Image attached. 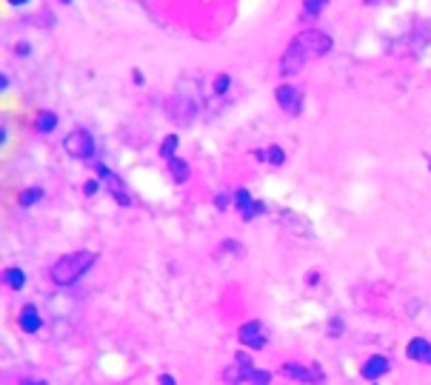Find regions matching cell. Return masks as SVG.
Listing matches in <instances>:
<instances>
[{"instance_id": "obj_1", "label": "cell", "mask_w": 431, "mask_h": 385, "mask_svg": "<svg viewBox=\"0 0 431 385\" xmlns=\"http://www.w3.org/2000/svg\"><path fill=\"white\" fill-rule=\"evenodd\" d=\"M95 263H97V254H95V251H72V254H63V257L49 269V277H52L55 286L69 288V286H75Z\"/></svg>"}, {"instance_id": "obj_2", "label": "cell", "mask_w": 431, "mask_h": 385, "mask_svg": "<svg viewBox=\"0 0 431 385\" xmlns=\"http://www.w3.org/2000/svg\"><path fill=\"white\" fill-rule=\"evenodd\" d=\"M63 148H66V154L75 157V160H92V157L97 154V143H95L92 131H86V129L69 131V134L63 137Z\"/></svg>"}, {"instance_id": "obj_3", "label": "cell", "mask_w": 431, "mask_h": 385, "mask_svg": "<svg viewBox=\"0 0 431 385\" xmlns=\"http://www.w3.org/2000/svg\"><path fill=\"white\" fill-rule=\"evenodd\" d=\"M294 43L309 55V60L312 58H323V55H329L331 52V38L326 35V32H320V29H306V32H300L297 38H294Z\"/></svg>"}, {"instance_id": "obj_4", "label": "cell", "mask_w": 431, "mask_h": 385, "mask_svg": "<svg viewBox=\"0 0 431 385\" xmlns=\"http://www.w3.org/2000/svg\"><path fill=\"white\" fill-rule=\"evenodd\" d=\"M95 177H97V180H100L106 188H109V195L117 200V206H123V209H126V206H132V195H129L126 183H123V180H120V177H117V174H115L109 166L97 163V166H95Z\"/></svg>"}, {"instance_id": "obj_5", "label": "cell", "mask_w": 431, "mask_h": 385, "mask_svg": "<svg viewBox=\"0 0 431 385\" xmlns=\"http://www.w3.org/2000/svg\"><path fill=\"white\" fill-rule=\"evenodd\" d=\"M238 340H240L246 348H252V351H263L266 342H269V331H266V325H263L260 320H249V322L240 325Z\"/></svg>"}, {"instance_id": "obj_6", "label": "cell", "mask_w": 431, "mask_h": 385, "mask_svg": "<svg viewBox=\"0 0 431 385\" xmlns=\"http://www.w3.org/2000/svg\"><path fill=\"white\" fill-rule=\"evenodd\" d=\"M275 97H277V103H280V109H283L286 114H292V117H297V114L303 112V92H300V86H292V83H283V86H277V92H275Z\"/></svg>"}, {"instance_id": "obj_7", "label": "cell", "mask_w": 431, "mask_h": 385, "mask_svg": "<svg viewBox=\"0 0 431 385\" xmlns=\"http://www.w3.org/2000/svg\"><path fill=\"white\" fill-rule=\"evenodd\" d=\"M235 206H238V212H240L243 220H255V217L266 215V209H269L263 200H255V197H252L249 188H238V191H235Z\"/></svg>"}, {"instance_id": "obj_8", "label": "cell", "mask_w": 431, "mask_h": 385, "mask_svg": "<svg viewBox=\"0 0 431 385\" xmlns=\"http://www.w3.org/2000/svg\"><path fill=\"white\" fill-rule=\"evenodd\" d=\"M286 376H292V379H297V382H309V385H320L326 376H323V371H320V365H312V368H306V365H297V362H283V368H280Z\"/></svg>"}, {"instance_id": "obj_9", "label": "cell", "mask_w": 431, "mask_h": 385, "mask_svg": "<svg viewBox=\"0 0 431 385\" xmlns=\"http://www.w3.org/2000/svg\"><path fill=\"white\" fill-rule=\"evenodd\" d=\"M306 63H309V55H306V52L292 40V43H289V49H286V52H283V58H280V72L289 77V75H297Z\"/></svg>"}, {"instance_id": "obj_10", "label": "cell", "mask_w": 431, "mask_h": 385, "mask_svg": "<svg viewBox=\"0 0 431 385\" xmlns=\"http://www.w3.org/2000/svg\"><path fill=\"white\" fill-rule=\"evenodd\" d=\"M388 368H391V362H388V357H383V354H374V357H368L366 362H363V368H360V374L366 376V379H380V376H385L388 374Z\"/></svg>"}, {"instance_id": "obj_11", "label": "cell", "mask_w": 431, "mask_h": 385, "mask_svg": "<svg viewBox=\"0 0 431 385\" xmlns=\"http://www.w3.org/2000/svg\"><path fill=\"white\" fill-rule=\"evenodd\" d=\"M405 357L414 359V362H422V365H431V342L422 340V337H414L408 345H405Z\"/></svg>"}, {"instance_id": "obj_12", "label": "cell", "mask_w": 431, "mask_h": 385, "mask_svg": "<svg viewBox=\"0 0 431 385\" xmlns=\"http://www.w3.org/2000/svg\"><path fill=\"white\" fill-rule=\"evenodd\" d=\"M18 322H21V328H23L26 334H38V331H41V325H43V320H41V311H38V305L26 303V305L21 308V317H18Z\"/></svg>"}, {"instance_id": "obj_13", "label": "cell", "mask_w": 431, "mask_h": 385, "mask_svg": "<svg viewBox=\"0 0 431 385\" xmlns=\"http://www.w3.org/2000/svg\"><path fill=\"white\" fill-rule=\"evenodd\" d=\"M283 226L286 229H292V234H300V237H312V226L300 217V215H294V212H283Z\"/></svg>"}, {"instance_id": "obj_14", "label": "cell", "mask_w": 431, "mask_h": 385, "mask_svg": "<svg viewBox=\"0 0 431 385\" xmlns=\"http://www.w3.org/2000/svg\"><path fill=\"white\" fill-rule=\"evenodd\" d=\"M255 157H257V160H263V163H269V166H283V163H286V151H283L280 146L260 148V151H255Z\"/></svg>"}, {"instance_id": "obj_15", "label": "cell", "mask_w": 431, "mask_h": 385, "mask_svg": "<svg viewBox=\"0 0 431 385\" xmlns=\"http://www.w3.org/2000/svg\"><path fill=\"white\" fill-rule=\"evenodd\" d=\"M169 177L180 185V183H186L188 177H191V168H188V163L186 160H180V157H174V160H169Z\"/></svg>"}, {"instance_id": "obj_16", "label": "cell", "mask_w": 431, "mask_h": 385, "mask_svg": "<svg viewBox=\"0 0 431 385\" xmlns=\"http://www.w3.org/2000/svg\"><path fill=\"white\" fill-rule=\"evenodd\" d=\"M4 283H6L12 291H21V288L26 286V274H23L21 269H6V271H4Z\"/></svg>"}, {"instance_id": "obj_17", "label": "cell", "mask_w": 431, "mask_h": 385, "mask_svg": "<svg viewBox=\"0 0 431 385\" xmlns=\"http://www.w3.org/2000/svg\"><path fill=\"white\" fill-rule=\"evenodd\" d=\"M41 200H43V188H26V191H21L18 206H21V209H29V206H35V203H41Z\"/></svg>"}, {"instance_id": "obj_18", "label": "cell", "mask_w": 431, "mask_h": 385, "mask_svg": "<svg viewBox=\"0 0 431 385\" xmlns=\"http://www.w3.org/2000/svg\"><path fill=\"white\" fill-rule=\"evenodd\" d=\"M55 126H58V114H55V112H41V117H38V131H41V134H49V131H55Z\"/></svg>"}, {"instance_id": "obj_19", "label": "cell", "mask_w": 431, "mask_h": 385, "mask_svg": "<svg viewBox=\"0 0 431 385\" xmlns=\"http://www.w3.org/2000/svg\"><path fill=\"white\" fill-rule=\"evenodd\" d=\"M177 134H169L163 143H160V157H166V160H174L177 157Z\"/></svg>"}, {"instance_id": "obj_20", "label": "cell", "mask_w": 431, "mask_h": 385, "mask_svg": "<svg viewBox=\"0 0 431 385\" xmlns=\"http://www.w3.org/2000/svg\"><path fill=\"white\" fill-rule=\"evenodd\" d=\"M326 6H329V0H303V15L306 18H317Z\"/></svg>"}, {"instance_id": "obj_21", "label": "cell", "mask_w": 431, "mask_h": 385, "mask_svg": "<svg viewBox=\"0 0 431 385\" xmlns=\"http://www.w3.org/2000/svg\"><path fill=\"white\" fill-rule=\"evenodd\" d=\"M229 86H232V77H229V75H218V77H214V89H218V94H226Z\"/></svg>"}, {"instance_id": "obj_22", "label": "cell", "mask_w": 431, "mask_h": 385, "mask_svg": "<svg viewBox=\"0 0 431 385\" xmlns=\"http://www.w3.org/2000/svg\"><path fill=\"white\" fill-rule=\"evenodd\" d=\"M97 188H100V180H97V177H95V180H86V183H83V195H86V197H95Z\"/></svg>"}, {"instance_id": "obj_23", "label": "cell", "mask_w": 431, "mask_h": 385, "mask_svg": "<svg viewBox=\"0 0 431 385\" xmlns=\"http://www.w3.org/2000/svg\"><path fill=\"white\" fill-rule=\"evenodd\" d=\"M232 200H235V197H229V195H218V197H214V206H218L220 212H226V209L232 206Z\"/></svg>"}, {"instance_id": "obj_24", "label": "cell", "mask_w": 431, "mask_h": 385, "mask_svg": "<svg viewBox=\"0 0 431 385\" xmlns=\"http://www.w3.org/2000/svg\"><path fill=\"white\" fill-rule=\"evenodd\" d=\"M343 334V320H331L329 322V337H340Z\"/></svg>"}, {"instance_id": "obj_25", "label": "cell", "mask_w": 431, "mask_h": 385, "mask_svg": "<svg viewBox=\"0 0 431 385\" xmlns=\"http://www.w3.org/2000/svg\"><path fill=\"white\" fill-rule=\"evenodd\" d=\"M21 385H46V382L38 379V376H26V379H21Z\"/></svg>"}, {"instance_id": "obj_26", "label": "cell", "mask_w": 431, "mask_h": 385, "mask_svg": "<svg viewBox=\"0 0 431 385\" xmlns=\"http://www.w3.org/2000/svg\"><path fill=\"white\" fill-rule=\"evenodd\" d=\"M15 52H18V55H29V52H32V46H29V43H18V46H15Z\"/></svg>"}, {"instance_id": "obj_27", "label": "cell", "mask_w": 431, "mask_h": 385, "mask_svg": "<svg viewBox=\"0 0 431 385\" xmlns=\"http://www.w3.org/2000/svg\"><path fill=\"white\" fill-rule=\"evenodd\" d=\"M160 385H174V376H169V374H163V376H160Z\"/></svg>"}, {"instance_id": "obj_28", "label": "cell", "mask_w": 431, "mask_h": 385, "mask_svg": "<svg viewBox=\"0 0 431 385\" xmlns=\"http://www.w3.org/2000/svg\"><path fill=\"white\" fill-rule=\"evenodd\" d=\"M134 83H137V86H143V83H146V80H143V75H140L137 69H134Z\"/></svg>"}, {"instance_id": "obj_29", "label": "cell", "mask_w": 431, "mask_h": 385, "mask_svg": "<svg viewBox=\"0 0 431 385\" xmlns=\"http://www.w3.org/2000/svg\"><path fill=\"white\" fill-rule=\"evenodd\" d=\"M12 6H23V4H29V0H9Z\"/></svg>"}, {"instance_id": "obj_30", "label": "cell", "mask_w": 431, "mask_h": 385, "mask_svg": "<svg viewBox=\"0 0 431 385\" xmlns=\"http://www.w3.org/2000/svg\"><path fill=\"white\" fill-rule=\"evenodd\" d=\"M366 4H368V6H374V4H380V0H366Z\"/></svg>"}, {"instance_id": "obj_31", "label": "cell", "mask_w": 431, "mask_h": 385, "mask_svg": "<svg viewBox=\"0 0 431 385\" xmlns=\"http://www.w3.org/2000/svg\"><path fill=\"white\" fill-rule=\"evenodd\" d=\"M60 4H72V0H60Z\"/></svg>"}, {"instance_id": "obj_32", "label": "cell", "mask_w": 431, "mask_h": 385, "mask_svg": "<svg viewBox=\"0 0 431 385\" xmlns=\"http://www.w3.org/2000/svg\"><path fill=\"white\" fill-rule=\"evenodd\" d=\"M257 385H269V382H257Z\"/></svg>"}, {"instance_id": "obj_33", "label": "cell", "mask_w": 431, "mask_h": 385, "mask_svg": "<svg viewBox=\"0 0 431 385\" xmlns=\"http://www.w3.org/2000/svg\"><path fill=\"white\" fill-rule=\"evenodd\" d=\"M428 166H431V154H428Z\"/></svg>"}]
</instances>
